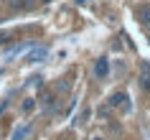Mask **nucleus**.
Listing matches in <instances>:
<instances>
[{
	"label": "nucleus",
	"instance_id": "2",
	"mask_svg": "<svg viewBox=\"0 0 150 140\" xmlns=\"http://www.w3.org/2000/svg\"><path fill=\"white\" fill-rule=\"evenodd\" d=\"M46 56H48V48H46V46H33L31 51H28L25 59H28V61H43Z\"/></svg>",
	"mask_w": 150,
	"mask_h": 140
},
{
	"label": "nucleus",
	"instance_id": "7",
	"mask_svg": "<svg viewBox=\"0 0 150 140\" xmlns=\"http://www.w3.org/2000/svg\"><path fill=\"white\" fill-rule=\"evenodd\" d=\"M41 102H43V107H46V109H51V104H54V94L46 92L43 97H41Z\"/></svg>",
	"mask_w": 150,
	"mask_h": 140
},
{
	"label": "nucleus",
	"instance_id": "3",
	"mask_svg": "<svg viewBox=\"0 0 150 140\" xmlns=\"http://www.w3.org/2000/svg\"><path fill=\"white\" fill-rule=\"evenodd\" d=\"M94 74H97V79H104L107 74H110V59H97V64H94Z\"/></svg>",
	"mask_w": 150,
	"mask_h": 140
},
{
	"label": "nucleus",
	"instance_id": "8",
	"mask_svg": "<svg viewBox=\"0 0 150 140\" xmlns=\"http://www.w3.org/2000/svg\"><path fill=\"white\" fill-rule=\"evenodd\" d=\"M140 18H142V23L150 28V8H142V10H140Z\"/></svg>",
	"mask_w": 150,
	"mask_h": 140
},
{
	"label": "nucleus",
	"instance_id": "4",
	"mask_svg": "<svg viewBox=\"0 0 150 140\" xmlns=\"http://www.w3.org/2000/svg\"><path fill=\"white\" fill-rule=\"evenodd\" d=\"M31 43H18V46H10L8 51H5V56H21L23 54V51H31Z\"/></svg>",
	"mask_w": 150,
	"mask_h": 140
},
{
	"label": "nucleus",
	"instance_id": "9",
	"mask_svg": "<svg viewBox=\"0 0 150 140\" xmlns=\"http://www.w3.org/2000/svg\"><path fill=\"white\" fill-rule=\"evenodd\" d=\"M33 107H36V99H25L23 102V112H33Z\"/></svg>",
	"mask_w": 150,
	"mask_h": 140
},
{
	"label": "nucleus",
	"instance_id": "11",
	"mask_svg": "<svg viewBox=\"0 0 150 140\" xmlns=\"http://www.w3.org/2000/svg\"><path fill=\"white\" fill-rule=\"evenodd\" d=\"M92 140H102V138H92Z\"/></svg>",
	"mask_w": 150,
	"mask_h": 140
},
{
	"label": "nucleus",
	"instance_id": "1",
	"mask_svg": "<svg viewBox=\"0 0 150 140\" xmlns=\"http://www.w3.org/2000/svg\"><path fill=\"white\" fill-rule=\"evenodd\" d=\"M110 107H122L125 112H130V102H127V94L125 92H115L110 97Z\"/></svg>",
	"mask_w": 150,
	"mask_h": 140
},
{
	"label": "nucleus",
	"instance_id": "5",
	"mask_svg": "<svg viewBox=\"0 0 150 140\" xmlns=\"http://www.w3.org/2000/svg\"><path fill=\"white\" fill-rule=\"evenodd\" d=\"M28 132H31V122L16 127V130H13V140H25V138H28Z\"/></svg>",
	"mask_w": 150,
	"mask_h": 140
},
{
	"label": "nucleus",
	"instance_id": "10",
	"mask_svg": "<svg viewBox=\"0 0 150 140\" xmlns=\"http://www.w3.org/2000/svg\"><path fill=\"white\" fill-rule=\"evenodd\" d=\"M10 5H13V8H25L28 0H10Z\"/></svg>",
	"mask_w": 150,
	"mask_h": 140
},
{
	"label": "nucleus",
	"instance_id": "6",
	"mask_svg": "<svg viewBox=\"0 0 150 140\" xmlns=\"http://www.w3.org/2000/svg\"><path fill=\"white\" fill-rule=\"evenodd\" d=\"M140 87L142 89H150V64L142 66V74H140Z\"/></svg>",
	"mask_w": 150,
	"mask_h": 140
},
{
	"label": "nucleus",
	"instance_id": "12",
	"mask_svg": "<svg viewBox=\"0 0 150 140\" xmlns=\"http://www.w3.org/2000/svg\"><path fill=\"white\" fill-rule=\"evenodd\" d=\"M76 3H84V0H76Z\"/></svg>",
	"mask_w": 150,
	"mask_h": 140
}]
</instances>
